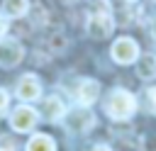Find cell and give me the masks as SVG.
<instances>
[{
    "mask_svg": "<svg viewBox=\"0 0 156 151\" xmlns=\"http://www.w3.org/2000/svg\"><path fill=\"white\" fill-rule=\"evenodd\" d=\"M105 112H107L112 119L124 122V119H129V117L136 112V97H134L129 90H124V88H115V90L107 95V100H105Z\"/></svg>",
    "mask_w": 156,
    "mask_h": 151,
    "instance_id": "obj_1",
    "label": "cell"
},
{
    "mask_svg": "<svg viewBox=\"0 0 156 151\" xmlns=\"http://www.w3.org/2000/svg\"><path fill=\"white\" fill-rule=\"evenodd\" d=\"M63 124H66L68 132L83 134V132H88V129L95 124V114H93L85 105H83V107H73V110H68V112L63 114Z\"/></svg>",
    "mask_w": 156,
    "mask_h": 151,
    "instance_id": "obj_2",
    "label": "cell"
},
{
    "mask_svg": "<svg viewBox=\"0 0 156 151\" xmlns=\"http://www.w3.org/2000/svg\"><path fill=\"white\" fill-rule=\"evenodd\" d=\"M85 29H88V37H93V39H107L112 34V29H115V19H112L110 12L100 10V12H93L88 17Z\"/></svg>",
    "mask_w": 156,
    "mask_h": 151,
    "instance_id": "obj_3",
    "label": "cell"
},
{
    "mask_svg": "<svg viewBox=\"0 0 156 151\" xmlns=\"http://www.w3.org/2000/svg\"><path fill=\"white\" fill-rule=\"evenodd\" d=\"M110 54H112V61H115V63L127 66V63H134V61L139 58V46H136V41H134L132 37H119V39L112 44Z\"/></svg>",
    "mask_w": 156,
    "mask_h": 151,
    "instance_id": "obj_4",
    "label": "cell"
},
{
    "mask_svg": "<svg viewBox=\"0 0 156 151\" xmlns=\"http://www.w3.org/2000/svg\"><path fill=\"white\" fill-rule=\"evenodd\" d=\"M37 119H39V114H37L32 107L20 105V107L10 114V127H12L15 132H32L34 124H37Z\"/></svg>",
    "mask_w": 156,
    "mask_h": 151,
    "instance_id": "obj_5",
    "label": "cell"
},
{
    "mask_svg": "<svg viewBox=\"0 0 156 151\" xmlns=\"http://www.w3.org/2000/svg\"><path fill=\"white\" fill-rule=\"evenodd\" d=\"M24 56V49L20 41L15 39H0V66L2 68H12L22 61Z\"/></svg>",
    "mask_w": 156,
    "mask_h": 151,
    "instance_id": "obj_6",
    "label": "cell"
},
{
    "mask_svg": "<svg viewBox=\"0 0 156 151\" xmlns=\"http://www.w3.org/2000/svg\"><path fill=\"white\" fill-rule=\"evenodd\" d=\"M39 95H41V83H39V78H37L34 73L22 76L20 83H17V97L29 102V100H37Z\"/></svg>",
    "mask_w": 156,
    "mask_h": 151,
    "instance_id": "obj_7",
    "label": "cell"
},
{
    "mask_svg": "<svg viewBox=\"0 0 156 151\" xmlns=\"http://www.w3.org/2000/svg\"><path fill=\"white\" fill-rule=\"evenodd\" d=\"M76 95H78V102L88 107V105H93V102L98 100V95H100V83L93 80V78H83V80L78 83Z\"/></svg>",
    "mask_w": 156,
    "mask_h": 151,
    "instance_id": "obj_8",
    "label": "cell"
},
{
    "mask_svg": "<svg viewBox=\"0 0 156 151\" xmlns=\"http://www.w3.org/2000/svg\"><path fill=\"white\" fill-rule=\"evenodd\" d=\"M39 114H41L46 122H58V119H63V114H66V107H63V102H61L56 95H51V97H46V100L41 102V107H39Z\"/></svg>",
    "mask_w": 156,
    "mask_h": 151,
    "instance_id": "obj_9",
    "label": "cell"
},
{
    "mask_svg": "<svg viewBox=\"0 0 156 151\" xmlns=\"http://www.w3.org/2000/svg\"><path fill=\"white\" fill-rule=\"evenodd\" d=\"M136 76L144 78V80L156 78V56L154 54H144V56L136 58Z\"/></svg>",
    "mask_w": 156,
    "mask_h": 151,
    "instance_id": "obj_10",
    "label": "cell"
},
{
    "mask_svg": "<svg viewBox=\"0 0 156 151\" xmlns=\"http://www.w3.org/2000/svg\"><path fill=\"white\" fill-rule=\"evenodd\" d=\"M27 151H56V144L51 136L46 134H34L29 141H27Z\"/></svg>",
    "mask_w": 156,
    "mask_h": 151,
    "instance_id": "obj_11",
    "label": "cell"
},
{
    "mask_svg": "<svg viewBox=\"0 0 156 151\" xmlns=\"http://www.w3.org/2000/svg\"><path fill=\"white\" fill-rule=\"evenodd\" d=\"M2 10H5L7 17H24L27 10H29V0H5Z\"/></svg>",
    "mask_w": 156,
    "mask_h": 151,
    "instance_id": "obj_12",
    "label": "cell"
},
{
    "mask_svg": "<svg viewBox=\"0 0 156 151\" xmlns=\"http://www.w3.org/2000/svg\"><path fill=\"white\" fill-rule=\"evenodd\" d=\"M146 97H149V107H151V112H156V88H149Z\"/></svg>",
    "mask_w": 156,
    "mask_h": 151,
    "instance_id": "obj_13",
    "label": "cell"
},
{
    "mask_svg": "<svg viewBox=\"0 0 156 151\" xmlns=\"http://www.w3.org/2000/svg\"><path fill=\"white\" fill-rule=\"evenodd\" d=\"M5 32H7V17H5V15H0V39L5 37Z\"/></svg>",
    "mask_w": 156,
    "mask_h": 151,
    "instance_id": "obj_14",
    "label": "cell"
},
{
    "mask_svg": "<svg viewBox=\"0 0 156 151\" xmlns=\"http://www.w3.org/2000/svg\"><path fill=\"white\" fill-rule=\"evenodd\" d=\"M5 107H7V93H5L2 88H0V112H2Z\"/></svg>",
    "mask_w": 156,
    "mask_h": 151,
    "instance_id": "obj_15",
    "label": "cell"
},
{
    "mask_svg": "<svg viewBox=\"0 0 156 151\" xmlns=\"http://www.w3.org/2000/svg\"><path fill=\"white\" fill-rule=\"evenodd\" d=\"M90 151H112V149H110V146H102V144H98V146H93Z\"/></svg>",
    "mask_w": 156,
    "mask_h": 151,
    "instance_id": "obj_16",
    "label": "cell"
},
{
    "mask_svg": "<svg viewBox=\"0 0 156 151\" xmlns=\"http://www.w3.org/2000/svg\"><path fill=\"white\" fill-rule=\"evenodd\" d=\"M151 34H154V39H156V19H154V24H151Z\"/></svg>",
    "mask_w": 156,
    "mask_h": 151,
    "instance_id": "obj_17",
    "label": "cell"
},
{
    "mask_svg": "<svg viewBox=\"0 0 156 151\" xmlns=\"http://www.w3.org/2000/svg\"><path fill=\"white\" fill-rule=\"evenodd\" d=\"M127 2H134V0H127Z\"/></svg>",
    "mask_w": 156,
    "mask_h": 151,
    "instance_id": "obj_18",
    "label": "cell"
}]
</instances>
